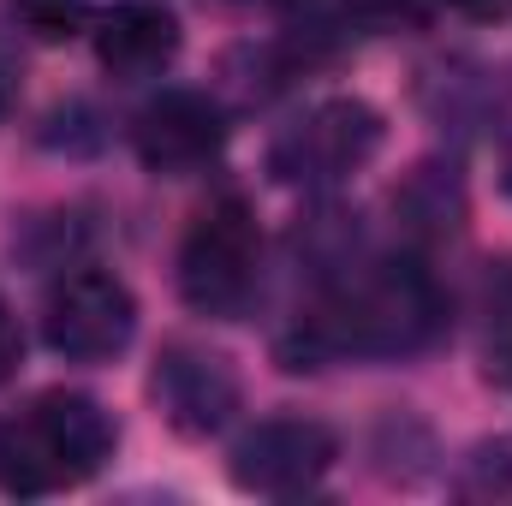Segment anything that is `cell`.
I'll list each match as a JSON object with an SVG mask.
<instances>
[{
	"label": "cell",
	"instance_id": "6da1fadb",
	"mask_svg": "<svg viewBox=\"0 0 512 506\" xmlns=\"http://www.w3.org/2000/svg\"><path fill=\"white\" fill-rule=\"evenodd\" d=\"M441 322L447 304L417 262H352L298 316L280 358L286 370H316L334 358H411L441 334Z\"/></svg>",
	"mask_w": 512,
	"mask_h": 506
},
{
	"label": "cell",
	"instance_id": "7a4b0ae2",
	"mask_svg": "<svg viewBox=\"0 0 512 506\" xmlns=\"http://www.w3.org/2000/svg\"><path fill=\"white\" fill-rule=\"evenodd\" d=\"M114 417L90 393L48 387L0 417V489L6 495H60L90 483L114 459Z\"/></svg>",
	"mask_w": 512,
	"mask_h": 506
},
{
	"label": "cell",
	"instance_id": "3957f363",
	"mask_svg": "<svg viewBox=\"0 0 512 506\" xmlns=\"http://www.w3.org/2000/svg\"><path fill=\"white\" fill-rule=\"evenodd\" d=\"M262 280V233L245 197H215L179 245V298L197 316L239 322Z\"/></svg>",
	"mask_w": 512,
	"mask_h": 506
},
{
	"label": "cell",
	"instance_id": "277c9868",
	"mask_svg": "<svg viewBox=\"0 0 512 506\" xmlns=\"http://www.w3.org/2000/svg\"><path fill=\"white\" fill-rule=\"evenodd\" d=\"M382 137L387 120L364 96H334V102H316L304 120H292L268 143V173L292 191H334L376 161Z\"/></svg>",
	"mask_w": 512,
	"mask_h": 506
},
{
	"label": "cell",
	"instance_id": "5b68a950",
	"mask_svg": "<svg viewBox=\"0 0 512 506\" xmlns=\"http://www.w3.org/2000/svg\"><path fill=\"white\" fill-rule=\"evenodd\" d=\"M42 334L72 364H108L137 334V298H131L126 280H114L102 268H78L48 292Z\"/></svg>",
	"mask_w": 512,
	"mask_h": 506
},
{
	"label": "cell",
	"instance_id": "8992f818",
	"mask_svg": "<svg viewBox=\"0 0 512 506\" xmlns=\"http://www.w3.org/2000/svg\"><path fill=\"white\" fill-rule=\"evenodd\" d=\"M340 459V435L316 417H262L239 435L227 471L245 495H304Z\"/></svg>",
	"mask_w": 512,
	"mask_h": 506
},
{
	"label": "cell",
	"instance_id": "52a82bcc",
	"mask_svg": "<svg viewBox=\"0 0 512 506\" xmlns=\"http://www.w3.org/2000/svg\"><path fill=\"white\" fill-rule=\"evenodd\" d=\"M149 399L155 411L167 417V429L203 441L215 429L233 423L239 399H245V381L233 370L227 352H209V346H167L149 370Z\"/></svg>",
	"mask_w": 512,
	"mask_h": 506
},
{
	"label": "cell",
	"instance_id": "ba28073f",
	"mask_svg": "<svg viewBox=\"0 0 512 506\" xmlns=\"http://www.w3.org/2000/svg\"><path fill=\"white\" fill-rule=\"evenodd\" d=\"M131 143H137V161L161 179H185L197 167H209L227 143V114L215 96L203 90H161L137 126H131Z\"/></svg>",
	"mask_w": 512,
	"mask_h": 506
},
{
	"label": "cell",
	"instance_id": "9c48e42d",
	"mask_svg": "<svg viewBox=\"0 0 512 506\" xmlns=\"http://www.w3.org/2000/svg\"><path fill=\"white\" fill-rule=\"evenodd\" d=\"M179 54V12L173 0H108L96 18V60L114 78H155Z\"/></svg>",
	"mask_w": 512,
	"mask_h": 506
},
{
	"label": "cell",
	"instance_id": "30bf717a",
	"mask_svg": "<svg viewBox=\"0 0 512 506\" xmlns=\"http://www.w3.org/2000/svg\"><path fill=\"white\" fill-rule=\"evenodd\" d=\"M393 215L417 239L459 233V221H465V179H459V167L453 161H417L399 179V191H393Z\"/></svg>",
	"mask_w": 512,
	"mask_h": 506
},
{
	"label": "cell",
	"instance_id": "8fae6325",
	"mask_svg": "<svg viewBox=\"0 0 512 506\" xmlns=\"http://www.w3.org/2000/svg\"><path fill=\"white\" fill-rule=\"evenodd\" d=\"M453 495L477 506H512V435L483 441V447L465 453V465L453 477Z\"/></svg>",
	"mask_w": 512,
	"mask_h": 506
},
{
	"label": "cell",
	"instance_id": "7c38bea8",
	"mask_svg": "<svg viewBox=\"0 0 512 506\" xmlns=\"http://www.w3.org/2000/svg\"><path fill=\"white\" fill-rule=\"evenodd\" d=\"M12 12L42 42H72L90 24V0H12Z\"/></svg>",
	"mask_w": 512,
	"mask_h": 506
},
{
	"label": "cell",
	"instance_id": "4fadbf2b",
	"mask_svg": "<svg viewBox=\"0 0 512 506\" xmlns=\"http://www.w3.org/2000/svg\"><path fill=\"white\" fill-rule=\"evenodd\" d=\"M435 0H346V18L376 30V36H393V30H417L429 18Z\"/></svg>",
	"mask_w": 512,
	"mask_h": 506
},
{
	"label": "cell",
	"instance_id": "5bb4252c",
	"mask_svg": "<svg viewBox=\"0 0 512 506\" xmlns=\"http://www.w3.org/2000/svg\"><path fill=\"white\" fill-rule=\"evenodd\" d=\"M18 84H24V66H18V54H12V42L0 36V120L18 108Z\"/></svg>",
	"mask_w": 512,
	"mask_h": 506
},
{
	"label": "cell",
	"instance_id": "9a60e30c",
	"mask_svg": "<svg viewBox=\"0 0 512 506\" xmlns=\"http://www.w3.org/2000/svg\"><path fill=\"white\" fill-rule=\"evenodd\" d=\"M18 358H24V334H18V316H12L6 298H0V381L18 370Z\"/></svg>",
	"mask_w": 512,
	"mask_h": 506
},
{
	"label": "cell",
	"instance_id": "2e32d148",
	"mask_svg": "<svg viewBox=\"0 0 512 506\" xmlns=\"http://www.w3.org/2000/svg\"><path fill=\"white\" fill-rule=\"evenodd\" d=\"M453 12H465V18H501V12H512V0H447Z\"/></svg>",
	"mask_w": 512,
	"mask_h": 506
},
{
	"label": "cell",
	"instance_id": "e0dca14e",
	"mask_svg": "<svg viewBox=\"0 0 512 506\" xmlns=\"http://www.w3.org/2000/svg\"><path fill=\"white\" fill-rule=\"evenodd\" d=\"M215 12H262V6H280V0H203Z\"/></svg>",
	"mask_w": 512,
	"mask_h": 506
}]
</instances>
